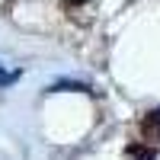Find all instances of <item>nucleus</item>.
<instances>
[{
  "label": "nucleus",
  "mask_w": 160,
  "mask_h": 160,
  "mask_svg": "<svg viewBox=\"0 0 160 160\" xmlns=\"http://www.w3.org/2000/svg\"><path fill=\"white\" fill-rule=\"evenodd\" d=\"M141 135L154 144H160V112H148L141 118Z\"/></svg>",
  "instance_id": "nucleus-1"
},
{
  "label": "nucleus",
  "mask_w": 160,
  "mask_h": 160,
  "mask_svg": "<svg viewBox=\"0 0 160 160\" xmlns=\"http://www.w3.org/2000/svg\"><path fill=\"white\" fill-rule=\"evenodd\" d=\"M125 157H128V160H157V151L148 148V144H128V148H125Z\"/></svg>",
  "instance_id": "nucleus-2"
},
{
  "label": "nucleus",
  "mask_w": 160,
  "mask_h": 160,
  "mask_svg": "<svg viewBox=\"0 0 160 160\" xmlns=\"http://www.w3.org/2000/svg\"><path fill=\"white\" fill-rule=\"evenodd\" d=\"M48 90H90L87 83H55V87H48Z\"/></svg>",
  "instance_id": "nucleus-3"
}]
</instances>
